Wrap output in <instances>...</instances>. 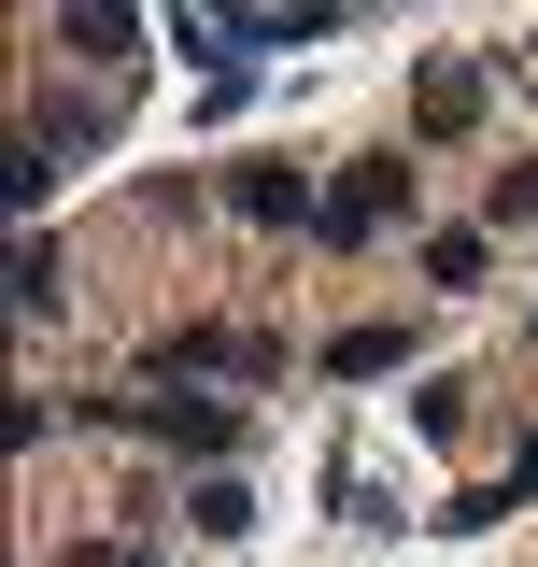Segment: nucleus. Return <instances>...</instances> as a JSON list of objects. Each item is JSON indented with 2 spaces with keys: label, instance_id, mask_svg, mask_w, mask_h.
Returning a JSON list of instances; mask_svg holds the SVG:
<instances>
[{
  "label": "nucleus",
  "instance_id": "nucleus-5",
  "mask_svg": "<svg viewBox=\"0 0 538 567\" xmlns=\"http://www.w3.org/2000/svg\"><path fill=\"white\" fill-rule=\"evenodd\" d=\"M383 369H411V327H383V312L327 341V383H383Z\"/></svg>",
  "mask_w": 538,
  "mask_h": 567
},
{
  "label": "nucleus",
  "instance_id": "nucleus-11",
  "mask_svg": "<svg viewBox=\"0 0 538 567\" xmlns=\"http://www.w3.org/2000/svg\"><path fill=\"white\" fill-rule=\"evenodd\" d=\"M510 496H538V440H525V454H510Z\"/></svg>",
  "mask_w": 538,
  "mask_h": 567
},
{
  "label": "nucleus",
  "instance_id": "nucleus-2",
  "mask_svg": "<svg viewBox=\"0 0 538 567\" xmlns=\"http://www.w3.org/2000/svg\"><path fill=\"white\" fill-rule=\"evenodd\" d=\"M411 128H425V142H468L482 128V58H439V71H425V85H411Z\"/></svg>",
  "mask_w": 538,
  "mask_h": 567
},
{
  "label": "nucleus",
  "instance_id": "nucleus-8",
  "mask_svg": "<svg viewBox=\"0 0 538 567\" xmlns=\"http://www.w3.org/2000/svg\"><path fill=\"white\" fill-rule=\"evenodd\" d=\"M58 43H85V58H128L142 29H128V14H100V0H85V14H58Z\"/></svg>",
  "mask_w": 538,
  "mask_h": 567
},
{
  "label": "nucleus",
  "instance_id": "nucleus-1",
  "mask_svg": "<svg viewBox=\"0 0 538 567\" xmlns=\"http://www.w3.org/2000/svg\"><path fill=\"white\" fill-rule=\"evenodd\" d=\"M397 199H411V171H397V156H369V171H340V185H327L312 241H383V227H397Z\"/></svg>",
  "mask_w": 538,
  "mask_h": 567
},
{
  "label": "nucleus",
  "instance_id": "nucleus-3",
  "mask_svg": "<svg viewBox=\"0 0 538 567\" xmlns=\"http://www.w3.org/2000/svg\"><path fill=\"white\" fill-rule=\"evenodd\" d=\"M142 425H156L170 454H227V440H241V412H227V398H185V383H156V398H142Z\"/></svg>",
  "mask_w": 538,
  "mask_h": 567
},
{
  "label": "nucleus",
  "instance_id": "nucleus-7",
  "mask_svg": "<svg viewBox=\"0 0 538 567\" xmlns=\"http://www.w3.org/2000/svg\"><path fill=\"white\" fill-rule=\"evenodd\" d=\"M185 511H199V539H241V525H256V496L227 483V468H213V483H199V496H185Z\"/></svg>",
  "mask_w": 538,
  "mask_h": 567
},
{
  "label": "nucleus",
  "instance_id": "nucleus-12",
  "mask_svg": "<svg viewBox=\"0 0 538 567\" xmlns=\"http://www.w3.org/2000/svg\"><path fill=\"white\" fill-rule=\"evenodd\" d=\"M100 567H156V554H100Z\"/></svg>",
  "mask_w": 538,
  "mask_h": 567
},
{
  "label": "nucleus",
  "instance_id": "nucleus-10",
  "mask_svg": "<svg viewBox=\"0 0 538 567\" xmlns=\"http://www.w3.org/2000/svg\"><path fill=\"white\" fill-rule=\"evenodd\" d=\"M496 213H538V156H525V171H510V185H496Z\"/></svg>",
  "mask_w": 538,
  "mask_h": 567
},
{
  "label": "nucleus",
  "instance_id": "nucleus-6",
  "mask_svg": "<svg viewBox=\"0 0 538 567\" xmlns=\"http://www.w3.org/2000/svg\"><path fill=\"white\" fill-rule=\"evenodd\" d=\"M14 312H29V327H43V312H58V241H43V227H29V241H14Z\"/></svg>",
  "mask_w": 538,
  "mask_h": 567
},
{
  "label": "nucleus",
  "instance_id": "nucleus-9",
  "mask_svg": "<svg viewBox=\"0 0 538 567\" xmlns=\"http://www.w3.org/2000/svg\"><path fill=\"white\" fill-rule=\"evenodd\" d=\"M425 284H482V227H439L425 241Z\"/></svg>",
  "mask_w": 538,
  "mask_h": 567
},
{
  "label": "nucleus",
  "instance_id": "nucleus-4",
  "mask_svg": "<svg viewBox=\"0 0 538 567\" xmlns=\"http://www.w3.org/2000/svg\"><path fill=\"white\" fill-rule=\"evenodd\" d=\"M227 199L256 213V227H312V213H327V199H312V171H298V156H256V171H241Z\"/></svg>",
  "mask_w": 538,
  "mask_h": 567
}]
</instances>
